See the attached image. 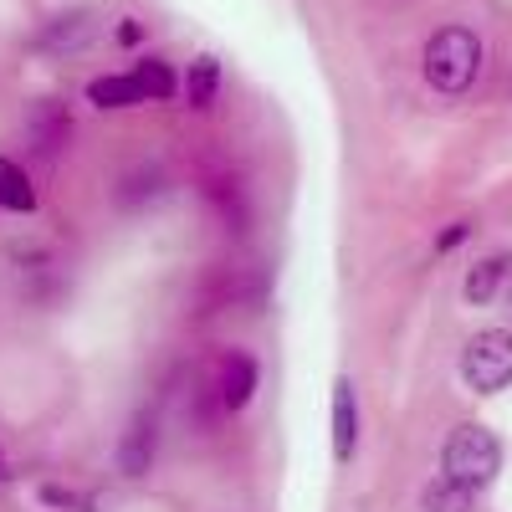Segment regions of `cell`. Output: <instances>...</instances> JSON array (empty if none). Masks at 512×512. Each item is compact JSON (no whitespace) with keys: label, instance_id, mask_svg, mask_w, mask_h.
<instances>
[{"label":"cell","instance_id":"44dd1931","mask_svg":"<svg viewBox=\"0 0 512 512\" xmlns=\"http://www.w3.org/2000/svg\"><path fill=\"white\" fill-rule=\"evenodd\" d=\"M507 318H512V282H507Z\"/></svg>","mask_w":512,"mask_h":512},{"label":"cell","instance_id":"2e32d148","mask_svg":"<svg viewBox=\"0 0 512 512\" xmlns=\"http://www.w3.org/2000/svg\"><path fill=\"white\" fill-rule=\"evenodd\" d=\"M36 502L52 507V512H93V497H82V492H72L62 482H47V487L36 492Z\"/></svg>","mask_w":512,"mask_h":512},{"label":"cell","instance_id":"ffe728a7","mask_svg":"<svg viewBox=\"0 0 512 512\" xmlns=\"http://www.w3.org/2000/svg\"><path fill=\"white\" fill-rule=\"evenodd\" d=\"M11 477V461H6V451H0V482H6Z\"/></svg>","mask_w":512,"mask_h":512},{"label":"cell","instance_id":"5bb4252c","mask_svg":"<svg viewBox=\"0 0 512 512\" xmlns=\"http://www.w3.org/2000/svg\"><path fill=\"white\" fill-rule=\"evenodd\" d=\"M420 512H477V492L451 482V477H436L420 492Z\"/></svg>","mask_w":512,"mask_h":512},{"label":"cell","instance_id":"e0dca14e","mask_svg":"<svg viewBox=\"0 0 512 512\" xmlns=\"http://www.w3.org/2000/svg\"><path fill=\"white\" fill-rule=\"evenodd\" d=\"M472 231H477L472 221H451V226H441V231H436V256H451L456 246H466V241H472Z\"/></svg>","mask_w":512,"mask_h":512},{"label":"cell","instance_id":"6da1fadb","mask_svg":"<svg viewBox=\"0 0 512 512\" xmlns=\"http://www.w3.org/2000/svg\"><path fill=\"white\" fill-rule=\"evenodd\" d=\"M482 62H487V47L472 26H441L431 31V41L420 52V77L441 98H466L482 82Z\"/></svg>","mask_w":512,"mask_h":512},{"label":"cell","instance_id":"3957f363","mask_svg":"<svg viewBox=\"0 0 512 512\" xmlns=\"http://www.w3.org/2000/svg\"><path fill=\"white\" fill-rule=\"evenodd\" d=\"M461 379L472 395L512 390V328H477L461 344Z\"/></svg>","mask_w":512,"mask_h":512},{"label":"cell","instance_id":"4fadbf2b","mask_svg":"<svg viewBox=\"0 0 512 512\" xmlns=\"http://www.w3.org/2000/svg\"><path fill=\"white\" fill-rule=\"evenodd\" d=\"M0 210H11V216H31L36 210V185L26 175V164L0 154Z\"/></svg>","mask_w":512,"mask_h":512},{"label":"cell","instance_id":"ba28073f","mask_svg":"<svg viewBox=\"0 0 512 512\" xmlns=\"http://www.w3.org/2000/svg\"><path fill=\"white\" fill-rule=\"evenodd\" d=\"M26 139L41 159H57L67 144H72V113L62 98H36L31 113H26Z\"/></svg>","mask_w":512,"mask_h":512},{"label":"cell","instance_id":"8fae6325","mask_svg":"<svg viewBox=\"0 0 512 512\" xmlns=\"http://www.w3.org/2000/svg\"><path fill=\"white\" fill-rule=\"evenodd\" d=\"M88 103L98 113H123V108H144V93H139L134 72H98L88 82Z\"/></svg>","mask_w":512,"mask_h":512},{"label":"cell","instance_id":"ac0fdd59","mask_svg":"<svg viewBox=\"0 0 512 512\" xmlns=\"http://www.w3.org/2000/svg\"><path fill=\"white\" fill-rule=\"evenodd\" d=\"M144 36H149V31H144L139 16H123V21L113 26V41H118V47H128V52H139V47H144Z\"/></svg>","mask_w":512,"mask_h":512},{"label":"cell","instance_id":"52a82bcc","mask_svg":"<svg viewBox=\"0 0 512 512\" xmlns=\"http://www.w3.org/2000/svg\"><path fill=\"white\" fill-rule=\"evenodd\" d=\"M93 41H98V16H93L88 6H67V11H57L52 21H41V31H36V47H47V52H57V57L88 52Z\"/></svg>","mask_w":512,"mask_h":512},{"label":"cell","instance_id":"30bf717a","mask_svg":"<svg viewBox=\"0 0 512 512\" xmlns=\"http://www.w3.org/2000/svg\"><path fill=\"white\" fill-rule=\"evenodd\" d=\"M221 77H226L221 57L200 52V57L185 67V77H180V93H185V103H190L195 113H210V108H216V98H221Z\"/></svg>","mask_w":512,"mask_h":512},{"label":"cell","instance_id":"9c48e42d","mask_svg":"<svg viewBox=\"0 0 512 512\" xmlns=\"http://www.w3.org/2000/svg\"><path fill=\"white\" fill-rule=\"evenodd\" d=\"M507 282H512V256L507 251H492V256H482V262L466 267L461 297L472 308H487V303H497V292H507Z\"/></svg>","mask_w":512,"mask_h":512},{"label":"cell","instance_id":"d6986e66","mask_svg":"<svg viewBox=\"0 0 512 512\" xmlns=\"http://www.w3.org/2000/svg\"><path fill=\"white\" fill-rule=\"evenodd\" d=\"M123 185H134V190H123V205H139V200L159 195V169H144V175H134V180H123Z\"/></svg>","mask_w":512,"mask_h":512},{"label":"cell","instance_id":"8992f818","mask_svg":"<svg viewBox=\"0 0 512 512\" xmlns=\"http://www.w3.org/2000/svg\"><path fill=\"white\" fill-rule=\"evenodd\" d=\"M359 431H364V415H359V390L349 374L333 379V405H328V436H333V461L349 466L359 451Z\"/></svg>","mask_w":512,"mask_h":512},{"label":"cell","instance_id":"277c9868","mask_svg":"<svg viewBox=\"0 0 512 512\" xmlns=\"http://www.w3.org/2000/svg\"><path fill=\"white\" fill-rule=\"evenodd\" d=\"M154 456H159V410L144 405V410H134V420L123 425L113 466H118V477L144 482V477L154 472Z\"/></svg>","mask_w":512,"mask_h":512},{"label":"cell","instance_id":"5b68a950","mask_svg":"<svg viewBox=\"0 0 512 512\" xmlns=\"http://www.w3.org/2000/svg\"><path fill=\"white\" fill-rule=\"evenodd\" d=\"M256 390H262V364H256V354L226 349L221 364H216V400H221V410H226V415L251 410Z\"/></svg>","mask_w":512,"mask_h":512},{"label":"cell","instance_id":"7a4b0ae2","mask_svg":"<svg viewBox=\"0 0 512 512\" xmlns=\"http://www.w3.org/2000/svg\"><path fill=\"white\" fill-rule=\"evenodd\" d=\"M502 472V441L497 431H487L482 420H461L456 431L446 436L441 446V477L472 487V492H487Z\"/></svg>","mask_w":512,"mask_h":512},{"label":"cell","instance_id":"9a60e30c","mask_svg":"<svg viewBox=\"0 0 512 512\" xmlns=\"http://www.w3.org/2000/svg\"><path fill=\"white\" fill-rule=\"evenodd\" d=\"M205 195L221 205V216L231 221V231H241V221H246V195H241V185H236V180H216Z\"/></svg>","mask_w":512,"mask_h":512},{"label":"cell","instance_id":"7c38bea8","mask_svg":"<svg viewBox=\"0 0 512 512\" xmlns=\"http://www.w3.org/2000/svg\"><path fill=\"white\" fill-rule=\"evenodd\" d=\"M134 82H139L144 103H169V98L180 93V72L169 67V57H159V52H139V62H134Z\"/></svg>","mask_w":512,"mask_h":512}]
</instances>
